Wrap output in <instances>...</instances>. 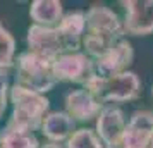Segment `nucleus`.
<instances>
[{"mask_svg":"<svg viewBox=\"0 0 153 148\" xmlns=\"http://www.w3.org/2000/svg\"><path fill=\"white\" fill-rule=\"evenodd\" d=\"M26 43L29 48L28 52H33L50 62H53L57 57L64 54L62 43L59 40L55 28H45V26H38V24H31L28 28Z\"/></svg>","mask_w":153,"mask_h":148,"instance_id":"9","label":"nucleus"},{"mask_svg":"<svg viewBox=\"0 0 153 148\" xmlns=\"http://www.w3.org/2000/svg\"><path fill=\"white\" fill-rule=\"evenodd\" d=\"M16 60V40L2 22H0V71L14 65Z\"/></svg>","mask_w":153,"mask_h":148,"instance_id":"16","label":"nucleus"},{"mask_svg":"<svg viewBox=\"0 0 153 148\" xmlns=\"http://www.w3.org/2000/svg\"><path fill=\"white\" fill-rule=\"evenodd\" d=\"M84 90H88L102 105L120 103V102H131L138 98L141 91V81L136 72L126 71L112 78L95 76L90 83H86Z\"/></svg>","mask_w":153,"mask_h":148,"instance_id":"3","label":"nucleus"},{"mask_svg":"<svg viewBox=\"0 0 153 148\" xmlns=\"http://www.w3.org/2000/svg\"><path fill=\"white\" fill-rule=\"evenodd\" d=\"M153 138V112L138 110L131 115L129 122H126L124 133L120 140L105 148H150Z\"/></svg>","mask_w":153,"mask_h":148,"instance_id":"6","label":"nucleus"},{"mask_svg":"<svg viewBox=\"0 0 153 148\" xmlns=\"http://www.w3.org/2000/svg\"><path fill=\"white\" fill-rule=\"evenodd\" d=\"M9 78L5 74V71H0V117L5 112L7 107V98H9Z\"/></svg>","mask_w":153,"mask_h":148,"instance_id":"18","label":"nucleus"},{"mask_svg":"<svg viewBox=\"0 0 153 148\" xmlns=\"http://www.w3.org/2000/svg\"><path fill=\"white\" fill-rule=\"evenodd\" d=\"M9 98L12 103V114L7 122L9 126L28 133L42 127V122L50 109V100L45 95L14 85L9 90Z\"/></svg>","mask_w":153,"mask_h":148,"instance_id":"2","label":"nucleus"},{"mask_svg":"<svg viewBox=\"0 0 153 148\" xmlns=\"http://www.w3.org/2000/svg\"><path fill=\"white\" fill-rule=\"evenodd\" d=\"M150 148H153V138H152V143H150Z\"/></svg>","mask_w":153,"mask_h":148,"instance_id":"20","label":"nucleus"},{"mask_svg":"<svg viewBox=\"0 0 153 148\" xmlns=\"http://www.w3.org/2000/svg\"><path fill=\"white\" fill-rule=\"evenodd\" d=\"M67 148H103V143L95 129L83 127L72 133V136L67 140Z\"/></svg>","mask_w":153,"mask_h":148,"instance_id":"17","label":"nucleus"},{"mask_svg":"<svg viewBox=\"0 0 153 148\" xmlns=\"http://www.w3.org/2000/svg\"><path fill=\"white\" fill-rule=\"evenodd\" d=\"M40 129L43 136L50 140V143L59 145L72 136V133L76 131V120L65 112H50L45 115Z\"/></svg>","mask_w":153,"mask_h":148,"instance_id":"13","label":"nucleus"},{"mask_svg":"<svg viewBox=\"0 0 153 148\" xmlns=\"http://www.w3.org/2000/svg\"><path fill=\"white\" fill-rule=\"evenodd\" d=\"M52 72L59 81L76 83L84 88L95 78V64L84 52H71L59 55L52 64Z\"/></svg>","mask_w":153,"mask_h":148,"instance_id":"5","label":"nucleus"},{"mask_svg":"<svg viewBox=\"0 0 153 148\" xmlns=\"http://www.w3.org/2000/svg\"><path fill=\"white\" fill-rule=\"evenodd\" d=\"M152 97H153V86H152Z\"/></svg>","mask_w":153,"mask_h":148,"instance_id":"21","label":"nucleus"},{"mask_svg":"<svg viewBox=\"0 0 153 148\" xmlns=\"http://www.w3.org/2000/svg\"><path fill=\"white\" fill-rule=\"evenodd\" d=\"M124 127H126L124 112L119 107L108 105L103 107L98 114L95 133L98 134V138L102 140L105 147H112L120 140V136L124 133Z\"/></svg>","mask_w":153,"mask_h":148,"instance_id":"12","label":"nucleus"},{"mask_svg":"<svg viewBox=\"0 0 153 148\" xmlns=\"http://www.w3.org/2000/svg\"><path fill=\"white\" fill-rule=\"evenodd\" d=\"M134 50L127 40H119L103 57L95 62V74L98 78H112L120 72H126L132 64Z\"/></svg>","mask_w":153,"mask_h":148,"instance_id":"8","label":"nucleus"},{"mask_svg":"<svg viewBox=\"0 0 153 148\" xmlns=\"http://www.w3.org/2000/svg\"><path fill=\"white\" fill-rule=\"evenodd\" d=\"M55 31L59 35V40L62 43L64 54L71 52H79L83 36L86 31V21H84V12L74 10L69 14L62 16L60 22L55 26Z\"/></svg>","mask_w":153,"mask_h":148,"instance_id":"10","label":"nucleus"},{"mask_svg":"<svg viewBox=\"0 0 153 148\" xmlns=\"http://www.w3.org/2000/svg\"><path fill=\"white\" fill-rule=\"evenodd\" d=\"M40 141L33 133L5 126L0 131V148H40Z\"/></svg>","mask_w":153,"mask_h":148,"instance_id":"15","label":"nucleus"},{"mask_svg":"<svg viewBox=\"0 0 153 148\" xmlns=\"http://www.w3.org/2000/svg\"><path fill=\"white\" fill-rule=\"evenodd\" d=\"M50 60L36 55L33 52H22L14 60L16 65V85L22 86L26 90L45 95L57 85V79L52 72Z\"/></svg>","mask_w":153,"mask_h":148,"instance_id":"4","label":"nucleus"},{"mask_svg":"<svg viewBox=\"0 0 153 148\" xmlns=\"http://www.w3.org/2000/svg\"><path fill=\"white\" fill-rule=\"evenodd\" d=\"M126 10L122 24L124 35L146 36L153 33V0H127L120 2Z\"/></svg>","mask_w":153,"mask_h":148,"instance_id":"7","label":"nucleus"},{"mask_svg":"<svg viewBox=\"0 0 153 148\" xmlns=\"http://www.w3.org/2000/svg\"><path fill=\"white\" fill-rule=\"evenodd\" d=\"M64 105H65V114L79 122H86L98 117L100 110L103 109V105L84 88L67 93L64 98Z\"/></svg>","mask_w":153,"mask_h":148,"instance_id":"11","label":"nucleus"},{"mask_svg":"<svg viewBox=\"0 0 153 148\" xmlns=\"http://www.w3.org/2000/svg\"><path fill=\"white\" fill-rule=\"evenodd\" d=\"M86 31L83 36L84 54L95 59L103 57L108 50L124 38V29L119 16L105 5H91L84 12Z\"/></svg>","mask_w":153,"mask_h":148,"instance_id":"1","label":"nucleus"},{"mask_svg":"<svg viewBox=\"0 0 153 148\" xmlns=\"http://www.w3.org/2000/svg\"><path fill=\"white\" fill-rule=\"evenodd\" d=\"M62 16V2L59 0H35L29 7V17L35 21L33 24L45 28H55Z\"/></svg>","mask_w":153,"mask_h":148,"instance_id":"14","label":"nucleus"},{"mask_svg":"<svg viewBox=\"0 0 153 148\" xmlns=\"http://www.w3.org/2000/svg\"><path fill=\"white\" fill-rule=\"evenodd\" d=\"M40 148H62L60 145H55V143H47V145H42Z\"/></svg>","mask_w":153,"mask_h":148,"instance_id":"19","label":"nucleus"}]
</instances>
